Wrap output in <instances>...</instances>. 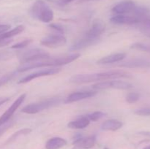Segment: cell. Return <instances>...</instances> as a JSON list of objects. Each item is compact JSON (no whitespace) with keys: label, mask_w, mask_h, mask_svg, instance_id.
<instances>
[{"label":"cell","mask_w":150,"mask_h":149,"mask_svg":"<svg viewBox=\"0 0 150 149\" xmlns=\"http://www.w3.org/2000/svg\"><path fill=\"white\" fill-rule=\"evenodd\" d=\"M81 56L80 53H73L70 55H64L62 56L51 57L50 56L41 59L36 61H30V62L21 64L18 68V72H23L27 70L35 68H42L48 67H59V66L65 65L73 62L75 60Z\"/></svg>","instance_id":"obj_1"},{"label":"cell","mask_w":150,"mask_h":149,"mask_svg":"<svg viewBox=\"0 0 150 149\" xmlns=\"http://www.w3.org/2000/svg\"><path fill=\"white\" fill-rule=\"evenodd\" d=\"M131 77V74L126 72L117 70V71H108L105 72L92 73V74H76L70 77L69 81L76 84H82V83H88L100 81V80H111V79L130 78Z\"/></svg>","instance_id":"obj_2"},{"label":"cell","mask_w":150,"mask_h":149,"mask_svg":"<svg viewBox=\"0 0 150 149\" xmlns=\"http://www.w3.org/2000/svg\"><path fill=\"white\" fill-rule=\"evenodd\" d=\"M31 15L43 23H51L54 16L51 8L42 0H38L34 3L31 9Z\"/></svg>","instance_id":"obj_3"},{"label":"cell","mask_w":150,"mask_h":149,"mask_svg":"<svg viewBox=\"0 0 150 149\" xmlns=\"http://www.w3.org/2000/svg\"><path fill=\"white\" fill-rule=\"evenodd\" d=\"M60 102V99L59 97H53L47 99L41 102L32 103L26 105L22 108L21 112L26 114H36L41 112L44 110L48 109L50 108L56 106Z\"/></svg>","instance_id":"obj_4"},{"label":"cell","mask_w":150,"mask_h":149,"mask_svg":"<svg viewBox=\"0 0 150 149\" xmlns=\"http://www.w3.org/2000/svg\"><path fill=\"white\" fill-rule=\"evenodd\" d=\"M133 88V85L128 82L123 80H111L98 83L92 86V89L95 90H103V89H114L120 90H127Z\"/></svg>","instance_id":"obj_5"},{"label":"cell","mask_w":150,"mask_h":149,"mask_svg":"<svg viewBox=\"0 0 150 149\" xmlns=\"http://www.w3.org/2000/svg\"><path fill=\"white\" fill-rule=\"evenodd\" d=\"M60 71H61V68H58V67H51V68L41 70H40V71L35 72L31 73V74H28L26 77L21 79L18 83L19 84H23V83H28V82H30L31 80L38 78V77H44V76L54 75V74H58Z\"/></svg>","instance_id":"obj_6"},{"label":"cell","mask_w":150,"mask_h":149,"mask_svg":"<svg viewBox=\"0 0 150 149\" xmlns=\"http://www.w3.org/2000/svg\"><path fill=\"white\" fill-rule=\"evenodd\" d=\"M48 56H49V54L44 51L43 50L36 48V49H32L24 51L23 53H21L19 58H20L21 64H25V63L45 58Z\"/></svg>","instance_id":"obj_7"},{"label":"cell","mask_w":150,"mask_h":149,"mask_svg":"<svg viewBox=\"0 0 150 149\" xmlns=\"http://www.w3.org/2000/svg\"><path fill=\"white\" fill-rule=\"evenodd\" d=\"M26 96V93H23L21 96H19L18 98L16 99V100L13 102L11 105V106L1 115L0 117V126L2 125L3 124L6 123L7 121H10V119L11 118V117L13 116V115L14 114V112H16V110L21 106L22 103L23 102V101L25 100V98Z\"/></svg>","instance_id":"obj_8"},{"label":"cell","mask_w":150,"mask_h":149,"mask_svg":"<svg viewBox=\"0 0 150 149\" xmlns=\"http://www.w3.org/2000/svg\"><path fill=\"white\" fill-rule=\"evenodd\" d=\"M67 39L62 34H50L41 39L40 44L49 48H57L65 45Z\"/></svg>","instance_id":"obj_9"},{"label":"cell","mask_w":150,"mask_h":149,"mask_svg":"<svg viewBox=\"0 0 150 149\" xmlns=\"http://www.w3.org/2000/svg\"><path fill=\"white\" fill-rule=\"evenodd\" d=\"M105 25L104 22L100 19H97V20H94L92 27L89 29L88 32L84 34V35L88 37L92 38V39L99 40L100 37L105 32Z\"/></svg>","instance_id":"obj_10"},{"label":"cell","mask_w":150,"mask_h":149,"mask_svg":"<svg viewBox=\"0 0 150 149\" xmlns=\"http://www.w3.org/2000/svg\"><path fill=\"white\" fill-rule=\"evenodd\" d=\"M136 6L134 1L131 0H125L116 4L111 10L116 15H126L131 13Z\"/></svg>","instance_id":"obj_11"},{"label":"cell","mask_w":150,"mask_h":149,"mask_svg":"<svg viewBox=\"0 0 150 149\" xmlns=\"http://www.w3.org/2000/svg\"><path fill=\"white\" fill-rule=\"evenodd\" d=\"M98 93L97 91H76L70 93L67 98H66L64 102L65 103H72L76 102L78 101L83 100V99H88V98L92 97Z\"/></svg>","instance_id":"obj_12"},{"label":"cell","mask_w":150,"mask_h":149,"mask_svg":"<svg viewBox=\"0 0 150 149\" xmlns=\"http://www.w3.org/2000/svg\"><path fill=\"white\" fill-rule=\"evenodd\" d=\"M111 22L115 24H136L140 23L142 20L134 15H115L110 19Z\"/></svg>","instance_id":"obj_13"},{"label":"cell","mask_w":150,"mask_h":149,"mask_svg":"<svg viewBox=\"0 0 150 149\" xmlns=\"http://www.w3.org/2000/svg\"><path fill=\"white\" fill-rule=\"evenodd\" d=\"M96 138L94 135L86 137H79L73 142V149H90L94 147Z\"/></svg>","instance_id":"obj_14"},{"label":"cell","mask_w":150,"mask_h":149,"mask_svg":"<svg viewBox=\"0 0 150 149\" xmlns=\"http://www.w3.org/2000/svg\"><path fill=\"white\" fill-rule=\"evenodd\" d=\"M117 67L125 68H150V61L143 58H133L117 64Z\"/></svg>","instance_id":"obj_15"},{"label":"cell","mask_w":150,"mask_h":149,"mask_svg":"<svg viewBox=\"0 0 150 149\" xmlns=\"http://www.w3.org/2000/svg\"><path fill=\"white\" fill-rule=\"evenodd\" d=\"M98 42V40L96 39H92L88 37L83 35L81 38L78 39L72 45L70 50L71 51H79V50H82L83 48H86L87 47L96 44Z\"/></svg>","instance_id":"obj_16"},{"label":"cell","mask_w":150,"mask_h":149,"mask_svg":"<svg viewBox=\"0 0 150 149\" xmlns=\"http://www.w3.org/2000/svg\"><path fill=\"white\" fill-rule=\"evenodd\" d=\"M126 56V54L124 53H118L111 54V55L106 56L105 57H103L100 60L97 61V64H109L113 63L120 62L122 61Z\"/></svg>","instance_id":"obj_17"},{"label":"cell","mask_w":150,"mask_h":149,"mask_svg":"<svg viewBox=\"0 0 150 149\" xmlns=\"http://www.w3.org/2000/svg\"><path fill=\"white\" fill-rule=\"evenodd\" d=\"M89 124H90V121L86 117V115H85V116H81L75 121L70 122L67 124V127L70 129H82L87 127Z\"/></svg>","instance_id":"obj_18"},{"label":"cell","mask_w":150,"mask_h":149,"mask_svg":"<svg viewBox=\"0 0 150 149\" xmlns=\"http://www.w3.org/2000/svg\"><path fill=\"white\" fill-rule=\"evenodd\" d=\"M67 145V140L62 137H55L49 139L45 144V149H60Z\"/></svg>","instance_id":"obj_19"},{"label":"cell","mask_w":150,"mask_h":149,"mask_svg":"<svg viewBox=\"0 0 150 149\" xmlns=\"http://www.w3.org/2000/svg\"><path fill=\"white\" fill-rule=\"evenodd\" d=\"M122 123L117 119H110L104 121L101 125V129L104 131H117L122 127Z\"/></svg>","instance_id":"obj_20"},{"label":"cell","mask_w":150,"mask_h":149,"mask_svg":"<svg viewBox=\"0 0 150 149\" xmlns=\"http://www.w3.org/2000/svg\"><path fill=\"white\" fill-rule=\"evenodd\" d=\"M131 13L132 15L136 16L138 18L141 19L142 21L144 19L149 18L148 17L150 15V10L142 6H136Z\"/></svg>","instance_id":"obj_21"},{"label":"cell","mask_w":150,"mask_h":149,"mask_svg":"<svg viewBox=\"0 0 150 149\" xmlns=\"http://www.w3.org/2000/svg\"><path fill=\"white\" fill-rule=\"evenodd\" d=\"M25 29V26L23 25H19L16 26L12 30L5 32L4 33H2L0 34V39H12L13 37L19 34L20 33L23 32Z\"/></svg>","instance_id":"obj_22"},{"label":"cell","mask_w":150,"mask_h":149,"mask_svg":"<svg viewBox=\"0 0 150 149\" xmlns=\"http://www.w3.org/2000/svg\"><path fill=\"white\" fill-rule=\"evenodd\" d=\"M31 131H32V129L29 128H25V129H23L19 130V131H16V133H14V134H13V135L8 139V140L7 141V143H12V142L15 141L16 139H18L19 137H21V136L29 134V133H31Z\"/></svg>","instance_id":"obj_23"},{"label":"cell","mask_w":150,"mask_h":149,"mask_svg":"<svg viewBox=\"0 0 150 149\" xmlns=\"http://www.w3.org/2000/svg\"><path fill=\"white\" fill-rule=\"evenodd\" d=\"M132 49L138 50V51H144V52L150 53V45L149 44L142 43V42H136L130 46Z\"/></svg>","instance_id":"obj_24"},{"label":"cell","mask_w":150,"mask_h":149,"mask_svg":"<svg viewBox=\"0 0 150 149\" xmlns=\"http://www.w3.org/2000/svg\"><path fill=\"white\" fill-rule=\"evenodd\" d=\"M105 115V112H102V111H95V112H93L92 113L88 114V115H86V117L89 118V120L90 121H94V122H95V121L100 120L101 118H103Z\"/></svg>","instance_id":"obj_25"},{"label":"cell","mask_w":150,"mask_h":149,"mask_svg":"<svg viewBox=\"0 0 150 149\" xmlns=\"http://www.w3.org/2000/svg\"><path fill=\"white\" fill-rule=\"evenodd\" d=\"M140 99V94L137 92H130L126 96V101L129 104L136 103Z\"/></svg>","instance_id":"obj_26"},{"label":"cell","mask_w":150,"mask_h":149,"mask_svg":"<svg viewBox=\"0 0 150 149\" xmlns=\"http://www.w3.org/2000/svg\"><path fill=\"white\" fill-rule=\"evenodd\" d=\"M16 74V72H13L7 73V74H4V76L0 77V87L4 86V85H5L6 83H8L9 81H10V80L15 77Z\"/></svg>","instance_id":"obj_27"},{"label":"cell","mask_w":150,"mask_h":149,"mask_svg":"<svg viewBox=\"0 0 150 149\" xmlns=\"http://www.w3.org/2000/svg\"><path fill=\"white\" fill-rule=\"evenodd\" d=\"M32 42V39H24V40H23L22 42H18V43L15 44V45H13L11 48H13V49H21V48H25V47L27 46V45H29Z\"/></svg>","instance_id":"obj_28"},{"label":"cell","mask_w":150,"mask_h":149,"mask_svg":"<svg viewBox=\"0 0 150 149\" xmlns=\"http://www.w3.org/2000/svg\"><path fill=\"white\" fill-rule=\"evenodd\" d=\"M13 123H14L13 121H8L0 126V136L2 135L5 131H7V129H9L13 126Z\"/></svg>","instance_id":"obj_29"},{"label":"cell","mask_w":150,"mask_h":149,"mask_svg":"<svg viewBox=\"0 0 150 149\" xmlns=\"http://www.w3.org/2000/svg\"><path fill=\"white\" fill-rule=\"evenodd\" d=\"M135 114L138 115H141V116H149V115H150V107L136 110L135 111Z\"/></svg>","instance_id":"obj_30"},{"label":"cell","mask_w":150,"mask_h":149,"mask_svg":"<svg viewBox=\"0 0 150 149\" xmlns=\"http://www.w3.org/2000/svg\"><path fill=\"white\" fill-rule=\"evenodd\" d=\"M49 26L51 28H52V29H54V30L57 31V32H59V33H64V28H63L61 25L57 24V23H51V24L49 25Z\"/></svg>","instance_id":"obj_31"},{"label":"cell","mask_w":150,"mask_h":149,"mask_svg":"<svg viewBox=\"0 0 150 149\" xmlns=\"http://www.w3.org/2000/svg\"><path fill=\"white\" fill-rule=\"evenodd\" d=\"M140 23L142 25V27L144 29L150 30V18L144 19Z\"/></svg>","instance_id":"obj_32"},{"label":"cell","mask_w":150,"mask_h":149,"mask_svg":"<svg viewBox=\"0 0 150 149\" xmlns=\"http://www.w3.org/2000/svg\"><path fill=\"white\" fill-rule=\"evenodd\" d=\"M13 42V39H0V47L6 46Z\"/></svg>","instance_id":"obj_33"},{"label":"cell","mask_w":150,"mask_h":149,"mask_svg":"<svg viewBox=\"0 0 150 149\" xmlns=\"http://www.w3.org/2000/svg\"><path fill=\"white\" fill-rule=\"evenodd\" d=\"M10 28V25L0 24V34L2 33H4L5 32H7Z\"/></svg>","instance_id":"obj_34"},{"label":"cell","mask_w":150,"mask_h":149,"mask_svg":"<svg viewBox=\"0 0 150 149\" xmlns=\"http://www.w3.org/2000/svg\"><path fill=\"white\" fill-rule=\"evenodd\" d=\"M9 100H10V98L9 97H7V96H1L0 97V106L2 105L3 104L6 103L7 102H8Z\"/></svg>","instance_id":"obj_35"},{"label":"cell","mask_w":150,"mask_h":149,"mask_svg":"<svg viewBox=\"0 0 150 149\" xmlns=\"http://www.w3.org/2000/svg\"><path fill=\"white\" fill-rule=\"evenodd\" d=\"M138 134H142V135L144 136H146V137H150V131H139Z\"/></svg>","instance_id":"obj_36"},{"label":"cell","mask_w":150,"mask_h":149,"mask_svg":"<svg viewBox=\"0 0 150 149\" xmlns=\"http://www.w3.org/2000/svg\"><path fill=\"white\" fill-rule=\"evenodd\" d=\"M73 1H75V0H60V1H61L62 4H68V3L70 2H72Z\"/></svg>","instance_id":"obj_37"},{"label":"cell","mask_w":150,"mask_h":149,"mask_svg":"<svg viewBox=\"0 0 150 149\" xmlns=\"http://www.w3.org/2000/svg\"><path fill=\"white\" fill-rule=\"evenodd\" d=\"M142 32H143L144 34H146V36L149 37H150V30H146V29H143L142 30Z\"/></svg>","instance_id":"obj_38"},{"label":"cell","mask_w":150,"mask_h":149,"mask_svg":"<svg viewBox=\"0 0 150 149\" xmlns=\"http://www.w3.org/2000/svg\"><path fill=\"white\" fill-rule=\"evenodd\" d=\"M95 1V0H80V2H83V1Z\"/></svg>","instance_id":"obj_39"},{"label":"cell","mask_w":150,"mask_h":149,"mask_svg":"<svg viewBox=\"0 0 150 149\" xmlns=\"http://www.w3.org/2000/svg\"><path fill=\"white\" fill-rule=\"evenodd\" d=\"M144 149H150V145L149 146H146V147H145Z\"/></svg>","instance_id":"obj_40"},{"label":"cell","mask_w":150,"mask_h":149,"mask_svg":"<svg viewBox=\"0 0 150 149\" xmlns=\"http://www.w3.org/2000/svg\"><path fill=\"white\" fill-rule=\"evenodd\" d=\"M104 149H109V148H108L105 147V148H104Z\"/></svg>","instance_id":"obj_41"}]
</instances>
